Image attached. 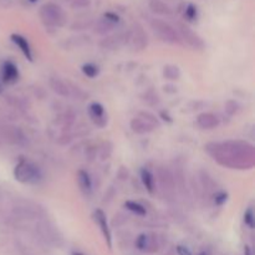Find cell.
Listing matches in <instances>:
<instances>
[{"mask_svg": "<svg viewBox=\"0 0 255 255\" xmlns=\"http://www.w3.org/2000/svg\"><path fill=\"white\" fill-rule=\"evenodd\" d=\"M1 92H2V85L0 84V94H1Z\"/></svg>", "mask_w": 255, "mask_h": 255, "instance_id": "obj_32", "label": "cell"}, {"mask_svg": "<svg viewBox=\"0 0 255 255\" xmlns=\"http://www.w3.org/2000/svg\"><path fill=\"white\" fill-rule=\"evenodd\" d=\"M117 24H115V22H112L111 20H109L107 17H101V19L97 20L96 22H95V26H94V30L96 34L99 35H106L109 34V32H111L112 30L116 27Z\"/></svg>", "mask_w": 255, "mask_h": 255, "instance_id": "obj_17", "label": "cell"}, {"mask_svg": "<svg viewBox=\"0 0 255 255\" xmlns=\"http://www.w3.org/2000/svg\"><path fill=\"white\" fill-rule=\"evenodd\" d=\"M131 128L134 133L146 134V133H149V132L153 131L156 127H154L151 122L147 121L146 119H143L142 116H138V117H134V119H132Z\"/></svg>", "mask_w": 255, "mask_h": 255, "instance_id": "obj_10", "label": "cell"}, {"mask_svg": "<svg viewBox=\"0 0 255 255\" xmlns=\"http://www.w3.org/2000/svg\"><path fill=\"white\" fill-rule=\"evenodd\" d=\"M136 246L139 251H142V252L148 251L149 246H151V243H149V237L147 236V234H141V236L137 238Z\"/></svg>", "mask_w": 255, "mask_h": 255, "instance_id": "obj_22", "label": "cell"}, {"mask_svg": "<svg viewBox=\"0 0 255 255\" xmlns=\"http://www.w3.org/2000/svg\"><path fill=\"white\" fill-rule=\"evenodd\" d=\"M184 16L189 20V21H193V20L197 19L198 16V10H197V6L194 4H188L184 9Z\"/></svg>", "mask_w": 255, "mask_h": 255, "instance_id": "obj_24", "label": "cell"}, {"mask_svg": "<svg viewBox=\"0 0 255 255\" xmlns=\"http://www.w3.org/2000/svg\"><path fill=\"white\" fill-rule=\"evenodd\" d=\"M89 109H90L89 110L90 115H91V117L94 119V121L96 122L99 126H100V121H102V125L105 126V124H106V119H105L104 106H102L101 104H99V102H94V104L90 105Z\"/></svg>", "mask_w": 255, "mask_h": 255, "instance_id": "obj_18", "label": "cell"}, {"mask_svg": "<svg viewBox=\"0 0 255 255\" xmlns=\"http://www.w3.org/2000/svg\"><path fill=\"white\" fill-rule=\"evenodd\" d=\"M11 40H12V42H14V44L19 47L20 51L25 55V57H26L29 61H32V51H31V47H30L29 42H27V40L19 34H12Z\"/></svg>", "mask_w": 255, "mask_h": 255, "instance_id": "obj_13", "label": "cell"}, {"mask_svg": "<svg viewBox=\"0 0 255 255\" xmlns=\"http://www.w3.org/2000/svg\"><path fill=\"white\" fill-rule=\"evenodd\" d=\"M151 27L154 34L163 41L169 42V44H176L179 41V35L177 30L164 20L153 19L151 21Z\"/></svg>", "mask_w": 255, "mask_h": 255, "instance_id": "obj_4", "label": "cell"}, {"mask_svg": "<svg viewBox=\"0 0 255 255\" xmlns=\"http://www.w3.org/2000/svg\"><path fill=\"white\" fill-rule=\"evenodd\" d=\"M163 76L167 80H178L181 76V71L176 65H166L163 69Z\"/></svg>", "mask_w": 255, "mask_h": 255, "instance_id": "obj_20", "label": "cell"}, {"mask_svg": "<svg viewBox=\"0 0 255 255\" xmlns=\"http://www.w3.org/2000/svg\"><path fill=\"white\" fill-rule=\"evenodd\" d=\"M177 252H178L179 255H192L191 251H189L188 248H186V247H183V246L177 247Z\"/></svg>", "mask_w": 255, "mask_h": 255, "instance_id": "obj_29", "label": "cell"}, {"mask_svg": "<svg viewBox=\"0 0 255 255\" xmlns=\"http://www.w3.org/2000/svg\"><path fill=\"white\" fill-rule=\"evenodd\" d=\"M39 15L45 25L54 27L64 26L67 19L64 9L55 2H47L42 5L39 10Z\"/></svg>", "mask_w": 255, "mask_h": 255, "instance_id": "obj_2", "label": "cell"}, {"mask_svg": "<svg viewBox=\"0 0 255 255\" xmlns=\"http://www.w3.org/2000/svg\"><path fill=\"white\" fill-rule=\"evenodd\" d=\"M139 116H142V117H143V119H146L147 121L151 122V124L153 125L154 127H158L159 126L158 120H157L156 116H153V115H152V114H148V112H141V114H139Z\"/></svg>", "mask_w": 255, "mask_h": 255, "instance_id": "obj_28", "label": "cell"}, {"mask_svg": "<svg viewBox=\"0 0 255 255\" xmlns=\"http://www.w3.org/2000/svg\"><path fill=\"white\" fill-rule=\"evenodd\" d=\"M148 6L153 14L162 15V16H171L172 12H173L171 7H169V5H167L162 0H149Z\"/></svg>", "mask_w": 255, "mask_h": 255, "instance_id": "obj_16", "label": "cell"}, {"mask_svg": "<svg viewBox=\"0 0 255 255\" xmlns=\"http://www.w3.org/2000/svg\"><path fill=\"white\" fill-rule=\"evenodd\" d=\"M177 32H178L179 37H182V39H183L191 47H193V49L196 50L204 49V45L206 44H204L203 39L189 26H187V25L184 24H179L178 31Z\"/></svg>", "mask_w": 255, "mask_h": 255, "instance_id": "obj_5", "label": "cell"}, {"mask_svg": "<svg viewBox=\"0 0 255 255\" xmlns=\"http://www.w3.org/2000/svg\"><path fill=\"white\" fill-rule=\"evenodd\" d=\"M226 201H227L226 193H219L218 196H216V203L219 204V206H221V204H223Z\"/></svg>", "mask_w": 255, "mask_h": 255, "instance_id": "obj_30", "label": "cell"}, {"mask_svg": "<svg viewBox=\"0 0 255 255\" xmlns=\"http://www.w3.org/2000/svg\"><path fill=\"white\" fill-rule=\"evenodd\" d=\"M158 179L162 191L166 194H173L176 189V178L167 167H161L158 169Z\"/></svg>", "mask_w": 255, "mask_h": 255, "instance_id": "obj_7", "label": "cell"}, {"mask_svg": "<svg viewBox=\"0 0 255 255\" xmlns=\"http://www.w3.org/2000/svg\"><path fill=\"white\" fill-rule=\"evenodd\" d=\"M15 214H16L17 217H20L21 219H34L35 218V212H32L31 209H29V208H24V207L15 209Z\"/></svg>", "mask_w": 255, "mask_h": 255, "instance_id": "obj_25", "label": "cell"}, {"mask_svg": "<svg viewBox=\"0 0 255 255\" xmlns=\"http://www.w3.org/2000/svg\"><path fill=\"white\" fill-rule=\"evenodd\" d=\"M14 177L21 183H35L41 178L37 166L27 159H20L14 168Z\"/></svg>", "mask_w": 255, "mask_h": 255, "instance_id": "obj_3", "label": "cell"}, {"mask_svg": "<svg viewBox=\"0 0 255 255\" xmlns=\"http://www.w3.org/2000/svg\"><path fill=\"white\" fill-rule=\"evenodd\" d=\"M30 2H35V1H37V0H29Z\"/></svg>", "mask_w": 255, "mask_h": 255, "instance_id": "obj_33", "label": "cell"}, {"mask_svg": "<svg viewBox=\"0 0 255 255\" xmlns=\"http://www.w3.org/2000/svg\"><path fill=\"white\" fill-rule=\"evenodd\" d=\"M206 151L214 161L232 169H251L255 164V148L247 141L212 142L207 144Z\"/></svg>", "mask_w": 255, "mask_h": 255, "instance_id": "obj_1", "label": "cell"}, {"mask_svg": "<svg viewBox=\"0 0 255 255\" xmlns=\"http://www.w3.org/2000/svg\"><path fill=\"white\" fill-rule=\"evenodd\" d=\"M128 42V32H120V34L114 35V36H109L101 41V47L105 50H115L121 47Z\"/></svg>", "mask_w": 255, "mask_h": 255, "instance_id": "obj_8", "label": "cell"}, {"mask_svg": "<svg viewBox=\"0 0 255 255\" xmlns=\"http://www.w3.org/2000/svg\"><path fill=\"white\" fill-rule=\"evenodd\" d=\"M77 183H79V187L82 191V193L86 194V196L91 194L92 192L91 177H90V174L87 173L86 171H84V169H80V171L77 172Z\"/></svg>", "mask_w": 255, "mask_h": 255, "instance_id": "obj_15", "label": "cell"}, {"mask_svg": "<svg viewBox=\"0 0 255 255\" xmlns=\"http://www.w3.org/2000/svg\"><path fill=\"white\" fill-rule=\"evenodd\" d=\"M2 79L7 84H14L19 79V71L17 67L11 61H6L2 66Z\"/></svg>", "mask_w": 255, "mask_h": 255, "instance_id": "obj_14", "label": "cell"}, {"mask_svg": "<svg viewBox=\"0 0 255 255\" xmlns=\"http://www.w3.org/2000/svg\"><path fill=\"white\" fill-rule=\"evenodd\" d=\"M94 217H95V221H96L97 224H99L100 229H101L102 234H104L105 239H106L107 244H109V247H111L112 246L111 231H110V228H109V223H107L106 214H105L104 211H101V209H97V211H95Z\"/></svg>", "mask_w": 255, "mask_h": 255, "instance_id": "obj_11", "label": "cell"}, {"mask_svg": "<svg viewBox=\"0 0 255 255\" xmlns=\"http://www.w3.org/2000/svg\"><path fill=\"white\" fill-rule=\"evenodd\" d=\"M72 9H84L91 4V0H66Z\"/></svg>", "mask_w": 255, "mask_h": 255, "instance_id": "obj_26", "label": "cell"}, {"mask_svg": "<svg viewBox=\"0 0 255 255\" xmlns=\"http://www.w3.org/2000/svg\"><path fill=\"white\" fill-rule=\"evenodd\" d=\"M49 84L52 91L56 95H59V96L69 97L70 95H71V89H70L69 85H67L64 80L59 79V77H51Z\"/></svg>", "mask_w": 255, "mask_h": 255, "instance_id": "obj_12", "label": "cell"}, {"mask_svg": "<svg viewBox=\"0 0 255 255\" xmlns=\"http://www.w3.org/2000/svg\"><path fill=\"white\" fill-rule=\"evenodd\" d=\"M141 179L142 183H143L144 188L147 189V192H149L151 194L154 193L156 191V181H154V176L149 169L143 168L141 171Z\"/></svg>", "mask_w": 255, "mask_h": 255, "instance_id": "obj_19", "label": "cell"}, {"mask_svg": "<svg viewBox=\"0 0 255 255\" xmlns=\"http://www.w3.org/2000/svg\"><path fill=\"white\" fill-rule=\"evenodd\" d=\"M201 255H207V254H206V253H202Z\"/></svg>", "mask_w": 255, "mask_h": 255, "instance_id": "obj_34", "label": "cell"}, {"mask_svg": "<svg viewBox=\"0 0 255 255\" xmlns=\"http://www.w3.org/2000/svg\"><path fill=\"white\" fill-rule=\"evenodd\" d=\"M99 71H100L99 67L94 64H86L82 66V72H84L87 77H90V79L96 77L97 75H99Z\"/></svg>", "mask_w": 255, "mask_h": 255, "instance_id": "obj_23", "label": "cell"}, {"mask_svg": "<svg viewBox=\"0 0 255 255\" xmlns=\"http://www.w3.org/2000/svg\"><path fill=\"white\" fill-rule=\"evenodd\" d=\"M14 2V0H0V6L2 7H10Z\"/></svg>", "mask_w": 255, "mask_h": 255, "instance_id": "obj_31", "label": "cell"}, {"mask_svg": "<svg viewBox=\"0 0 255 255\" xmlns=\"http://www.w3.org/2000/svg\"><path fill=\"white\" fill-rule=\"evenodd\" d=\"M244 223L249 227L251 229L254 228V212L253 209L249 208L244 214Z\"/></svg>", "mask_w": 255, "mask_h": 255, "instance_id": "obj_27", "label": "cell"}, {"mask_svg": "<svg viewBox=\"0 0 255 255\" xmlns=\"http://www.w3.org/2000/svg\"><path fill=\"white\" fill-rule=\"evenodd\" d=\"M197 125L202 129H213L219 126V119L212 112H203L197 116Z\"/></svg>", "mask_w": 255, "mask_h": 255, "instance_id": "obj_9", "label": "cell"}, {"mask_svg": "<svg viewBox=\"0 0 255 255\" xmlns=\"http://www.w3.org/2000/svg\"><path fill=\"white\" fill-rule=\"evenodd\" d=\"M128 41L129 44H131L132 49L138 50V51L146 49L147 42H148V40H147V34L144 32L143 27L139 24H137V22L133 24L132 29L128 31Z\"/></svg>", "mask_w": 255, "mask_h": 255, "instance_id": "obj_6", "label": "cell"}, {"mask_svg": "<svg viewBox=\"0 0 255 255\" xmlns=\"http://www.w3.org/2000/svg\"><path fill=\"white\" fill-rule=\"evenodd\" d=\"M125 207H126V208L128 209V211H131L132 213L136 214V216L143 217V216H146V213H147L146 208H144V207L142 206V204L137 203V202L127 201L126 203H125Z\"/></svg>", "mask_w": 255, "mask_h": 255, "instance_id": "obj_21", "label": "cell"}]
</instances>
